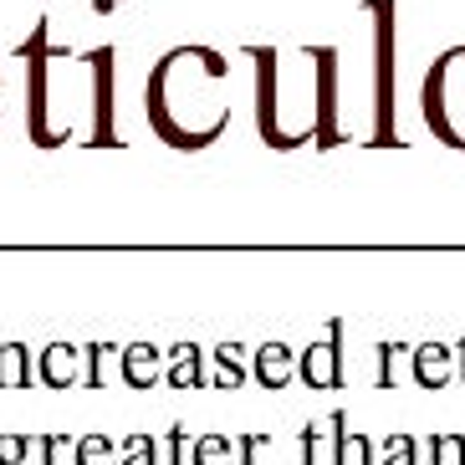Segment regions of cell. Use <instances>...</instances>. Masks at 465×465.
Returning <instances> with one entry per match:
<instances>
[{
	"label": "cell",
	"instance_id": "cell-1",
	"mask_svg": "<svg viewBox=\"0 0 465 465\" xmlns=\"http://www.w3.org/2000/svg\"><path fill=\"white\" fill-rule=\"evenodd\" d=\"M424 124L430 134L445 143V149H460L465 153V46L435 56V67L424 77Z\"/></svg>",
	"mask_w": 465,
	"mask_h": 465
},
{
	"label": "cell",
	"instance_id": "cell-2",
	"mask_svg": "<svg viewBox=\"0 0 465 465\" xmlns=\"http://www.w3.org/2000/svg\"><path fill=\"white\" fill-rule=\"evenodd\" d=\"M373 15V149H394V0H363Z\"/></svg>",
	"mask_w": 465,
	"mask_h": 465
},
{
	"label": "cell",
	"instance_id": "cell-3",
	"mask_svg": "<svg viewBox=\"0 0 465 465\" xmlns=\"http://www.w3.org/2000/svg\"><path fill=\"white\" fill-rule=\"evenodd\" d=\"M46 15L36 21V31H31V42L21 46V62H26V134H31V143L42 153H52V149H62L72 138V128H46V97H52V77H46V62H52V46H46Z\"/></svg>",
	"mask_w": 465,
	"mask_h": 465
},
{
	"label": "cell",
	"instance_id": "cell-4",
	"mask_svg": "<svg viewBox=\"0 0 465 465\" xmlns=\"http://www.w3.org/2000/svg\"><path fill=\"white\" fill-rule=\"evenodd\" d=\"M246 52H251V62H256V128H261V138H266V149H276V153L302 149L297 138L282 128V72H276L282 52H276V46H246Z\"/></svg>",
	"mask_w": 465,
	"mask_h": 465
},
{
	"label": "cell",
	"instance_id": "cell-5",
	"mask_svg": "<svg viewBox=\"0 0 465 465\" xmlns=\"http://www.w3.org/2000/svg\"><path fill=\"white\" fill-rule=\"evenodd\" d=\"M307 62H312L317 93H312V143L317 153H332L342 143L338 128V52L332 46H307Z\"/></svg>",
	"mask_w": 465,
	"mask_h": 465
},
{
	"label": "cell",
	"instance_id": "cell-6",
	"mask_svg": "<svg viewBox=\"0 0 465 465\" xmlns=\"http://www.w3.org/2000/svg\"><path fill=\"white\" fill-rule=\"evenodd\" d=\"M113 62L118 52L113 46H97L87 52V77H93V128H87V149H118L124 138L113 134Z\"/></svg>",
	"mask_w": 465,
	"mask_h": 465
},
{
	"label": "cell",
	"instance_id": "cell-7",
	"mask_svg": "<svg viewBox=\"0 0 465 465\" xmlns=\"http://www.w3.org/2000/svg\"><path fill=\"white\" fill-rule=\"evenodd\" d=\"M297 379L307 383V389H342V383H348V373H342V322L338 317L328 322V338L312 342V348H302Z\"/></svg>",
	"mask_w": 465,
	"mask_h": 465
},
{
	"label": "cell",
	"instance_id": "cell-8",
	"mask_svg": "<svg viewBox=\"0 0 465 465\" xmlns=\"http://www.w3.org/2000/svg\"><path fill=\"white\" fill-rule=\"evenodd\" d=\"M292 373H297V358H292L287 342H261L256 353H251V379L261 383V389H287Z\"/></svg>",
	"mask_w": 465,
	"mask_h": 465
},
{
	"label": "cell",
	"instance_id": "cell-9",
	"mask_svg": "<svg viewBox=\"0 0 465 465\" xmlns=\"http://www.w3.org/2000/svg\"><path fill=\"white\" fill-rule=\"evenodd\" d=\"M118 369H124L128 389H153L159 383V348L153 342H128V348H118Z\"/></svg>",
	"mask_w": 465,
	"mask_h": 465
},
{
	"label": "cell",
	"instance_id": "cell-10",
	"mask_svg": "<svg viewBox=\"0 0 465 465\" xmlns=\"http://www.w3.org/2000/svg\"><path fill=\"white\" fill-rule=\"evenodd\" d=\"M328 435H332V465H373V440L369 435H348V414L342 410H332Z\"/></svg>",
	"mask_w": 465,
	"mask_h": 465
},
{
	"label": "cell",
	"instance_id": "cell-11",
	"mask_svg": "<svg viewBox=\"0 0 465 465\" xmlns=\"http://www.w3.org/2000/svg\"><path fill=\"white\" fill-rule=\"evenodd\" d=\"M169 389H210L200 342H179V348H169Z\"/></svg>",
	"mask_w": 465,
	"mask_h": 465
},
{
	"label": "cell",
	"instance_id": "cell-12",
	"mask_svg": "<svg viewBox=\"0 0 465 465\" xmlns=\"http://www.w3.org/2000/svg\"><path fill=\"white\" fill-rule=\"evenodd\" d=\"M36 379L46 389H72L77 383V348L72 342H46V353L36 358Z\"/></svg>",
	"mask_w": 465,
	"mask_h": 465
},
{
	"label": "cell",
	"instance_id": "cell-13",
	"mask_svg": "<svg viewBox=\"0 0 465 465\" xmlns=\"http://www.w3.org/2000/svg\"><path fill=\"white\" fill-rule=\"evenodd\" d=\"M36 383V358L26 342H0V389H31Z\"/></svg>",
	"mask_w": 465,
	"mask_h": 465
},
{
	"label": "cell",
	"instance_id": "cell-14",
	"mask_svg": "<svg viewBox=\"0 0 465 465\" xmlns=\"http://www.w3.org/2000/svg\"><path fill=\"white\" fill-rule=\"evenodd\" d=\"M410 363H414V383H420V389H440V383L450 379V348H440V342L414 348Z\"/></svg>",
	"mask_w": 465,
	"mask_h": 465
},
{
	"label": "cell",
	"instance_id": "cell-15",
	"mask_svg": "<svg viewBox=\"0 0 465 465\" xmlns=\"http://www.w3.org/2000/svg\"><path fill=\"white\" fill-rule=\"evenodd\" d=\"M215 383L220 389H241L246 383V353H241V342H220L215 348Z\"/></svg>",
	"mask_w": 465,
	"mask_h": 465
},
{
	"label": "cell",
	"instance_id": "cell-16",
	"mask_svg": "<svg viewBox=\"0 0 465 465\" xmlns=\"http://www.w3.org/2000/svg\"><path fill=\"white\" fill-rule=\"evenodd\" d=\"M302 465H332V435L322 420H312L302 430Z\"/></svg>",
	"mask_w": 465,
	"mask_h": 465
},
{
	"label": "cell",
	"instance_id": "cell-17",
	"mask_svg": "<svg viewBox=\"0 0 465 465\" xmlns=\"http://www.w3.org/2000/svg\"><path fill=\"white\" fill-rule=\"evenodd\" d=\"M124 465H164V440L128 435L124 440Z\"/></svg>",
	"mask_w": 465,
	"mask_h": 465
},
{
	"label": "cell",
	"instance_id": "cell-18",
	"mask_svg": "<svg viewBox=\"0 0 465 465\" xmlns=\"http://www.w3.org/2000/svg\"><path fill=\"white\" fill-rule=\"evenodd\" d=\"M118 445H124V440H108V435H87V440H77V465H113Z\"/></svg>",
	"mask_w": 465,
	"mask_h": 465
},
{
	"label": "cell",
	"instance_id": "cell-19",
	"mask_svg": "<svg viewBox=\"0 0 465 465\" xmlns=\"http://www.w3.org/2000/svg\"><path fill=\"white\" fill-rule=\"evenodd\" d=\"M231 450H235V440H225V435H205V440H194L190 465H231Z\"/></svg>",
	"mask_w": 465,
	"mask_h": 465
},
{
	"label": "cell",
	"instance_id": "cell-20",
	"mask_svg": "<svg viewBox=\"0 0 465 465\" xmlns=\"http://www.w3.org/2000/svg\"><path fill=\"white\" fill-rule=\"evenodd\" d=\"M430 465H465V435H435L430 440Z\"/></svg>",
	"mask_w": 465,
	"mask_h": 465
},
{
	"label": "cell",
	"instance_id": "cell-21",
	"mask_svg": "<svg viewBox=\"0 0 465 465\" xmlns=\"http://www.w3.org/2000/svg\"><path fill=\"white\" fill-rule=\"evenodd\" d=\"M383 465H424L420 450H414L410 435H389V455H383Z\"/></svg>",
	"mask_w": 465,
	"mask_h": 465
},
{
	"label": "cell",
	"instance_id": "cell-22",
	"mask_svg": "<svg viewBox=\"0 0 465 465\" xmlns=\"http://www.w3.org/2000/svg\"><path fill=\"white\" fill-rule=\"evenodd\" d=\"M31 450V435H0V465H21Z\"/></svg>",
	"mask_w": 465,
	"mask_h": 465
},
{
	"label": "cell",
	"instance_id": "cell-23",
	"mask_svg": "<svg viewBox=\"0 0 465 465\" xmlns=\"http://www.w3.org/2000/svg\"><path fill=\"white\" fill-rule=\"evenodd\" d=\"M108 353H113L108 342H93V348H87V389H103V358Z\"/></svg>",
	"mask_w": 465,
	"mask_h": 465
},
{
	"label": "cell",
	"instance_id": "cell-24",
	"mask_svg": "<svg viewBox=\"0 0 465 465\" xmlns=\"http://www.w3.org/2000/svg\"><path fill=\"white\" fill-rule=\"evenodd\" d=\"M404 353L399 342H383L379 348V389H394V358Z\"/></svg>",
	"mask_w": 465,
	"mask_h": 465
},
{
	"label": "cell",
	"instance_id": "cell-25",
	"mask_svg": "<svg viewBox=\"0 0 465 465\" xmlns=\"http://www.w3.org/2000/svg\"><path fill=\"white\" fill-rule=\"evenodd\" d=\"M164 465H190V460H184V424H174V430H169V440H164Z\"/></svg>",
	"mask_w": 465,
	"mask_h": 465
},
{
	"label": "cell",
	"instance_id": "cell-26",
	"mask_svg": "<svg viewBox=\"0 0 465 465\" xmlns=\"http://www.w3.org/2000/svg\"><path fill=\"white\" fill-rule=\"evenodd\" d=\"M235 445H241V465H256V455L272 445V435H241Z\"/></svg>",
	"mask_w": 465,
	"mask_h": 465
},
{
	"label": "cell",
	"instance_id": "cell-27",
	"mask_svg": "<svg viewBox=\"0 0 465 465\" xmlns=\"http://www.w3.org/2000/svg\"><path fill=\"white\" fill-rule=\"evenodd\" d=\"M56 450H62V435H46L42 440V465H56Z\"/></svg>",
	"mask_w": 465,
	"mask_h": 465
},
{
	"label": "cell",
	"instance_id": "cell-28",
	"mask_svg": "<svg viewBox=\"0 0 465 465\" xmlns=\"http://www.w3.org/2000/svg\"><path fill=\"white\" fill-rule=\"evenodd\" d=\"M460 353H465V342H460Z\"/></svg>",
	"mask_w": 465,
	"mask_h": 465
}]
</instances>
